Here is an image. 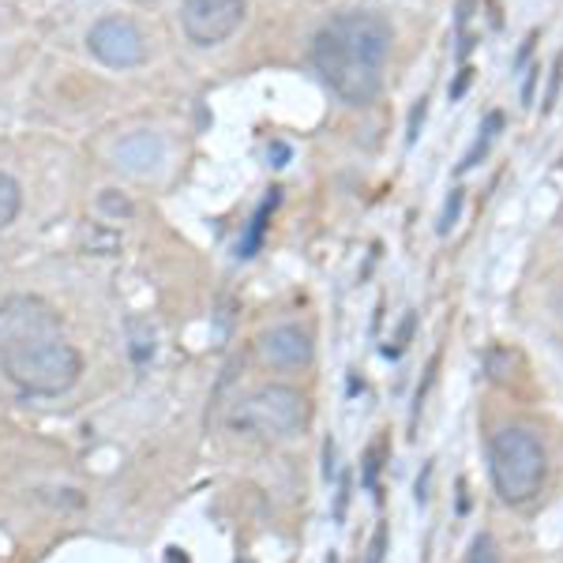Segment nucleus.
Segmentation results:
<instances>
[{"label": "nucleus", "instance_id": "6e6552de", "mask_svg": "<svg viewBox=\"0 0 563 563\" xmlns=\"http://www.w3.org/2000/svg\"><path fill=\"white\" fill-rule=\"evenodd\" d=\"M260 357L267 361L271 368H282V372H294V368H308L312 365V334L297 323H282V327H271V331L260 334L256 342Z\"/></svg>", "mask_w": 563, "mask_h": 563}, {"label": "nucleus", "instance_id": "f03ea898", "mask_svg": "<svg viewBox=\"0 0 563 563\" xmlns=\"http://www.w3.org/2000/svg\"><path fill=\"white\" fill-rule=\"evenodd\" d=\"M488 470H493V485L504 504H530L549 474V455L530 429L507 424L488 443Z\"/></svg>", "mask_w": 563, "mask_h": 563}, {"label": "nucleus", "instance_id": "412c9836", "mask_svg": "<svg viewBox=\"0 0 563 563\" xmlns=\"http://www.w3.org/2000/svg\"><path fill=\"white\" fill-rule=\"evenodd\" d=\"M327 563H334V556H331V560H327Z\"/></svg>", "mask_w": 563, "mask_h": 563}, {"label": "nucleus", "instance_id": "7ed1b4c3", "mask_svg": "<svg viewBox=\"0 0 563 563\" xmlns=\"http://www.w3.org/2000/svg\"><path fill=\"white\" fill-rule=\"evenodd\" d=\"M0 368L23 395H65L84 376V353L65 339L34 342L23 350L0 353Z\"/></svg>", "mask_w": 563, "mask_h": 563}, {"label": "nucleus", "instance_id": "9b49d317", "mask_svg": "<svg viewBox=\"0 0 563 563\" xmlns=\"http://www.w3.org/2000/svg\"><path fill=\"white\" fill-rule=\"evenodd\" d=\"M278 207V188H271V196L263 199V207L256 211V218H252V230H249V238L241 241V256L249 260V256H256V249H260V241H263V230H267V218L271 211Z\"/></svg>", "mask_w": 563, "mask_h": 563}, {"label": "nucleus", "instance_id": "f257e3e1", "mask_svg": "<svg viewBox=\"0 0 563 563\" xmlns=\"http://www.w3.org/2000/svg\"><path fill=\"white\" fill-rule=\"evenodd\" d=\"M395 31L376 12H342L320 26L312 42V65L327 87L350 106L376 102L384 87V65L390 57Z\"/></svg>", "mask_w": 563, "mask_h": 563}, {"label": "nucleus", "instance_id": "1a4fd4ad", "mask_svg": "<svg viewBox=\"0 0 563 563\" xmlns=\"http://www.w3.org/2000/svg\"><path fill=\"white\" fill-rule=\"evenodd\" d=\"M162 162V140L151 132L129 135V140L117 147V166L132 169V174H143V169H154Z\"/></svg>", "mask_w": 563, "mask_h": 563}, {"label": "nucleus", "instance_id": "dca6fc26", "mask_svg": "<svg viewBox=\"0 0 563 563\" xmlns=\"http://www.w3.org/2000/svg\"><path fill=\"white\" fill-rule=\"evenodd\" d=\"M459 207H462V192H455V196H451L448 211H443V222H440V233H448L451 225H455V218H459Z\"/></svg>", "mask_w": 563, "mask_h": 563}, {"label": "nucleus", "instance_id": "a211bd4d", "mask_svg": "<svg viewBox=\"0 0 563 563\" xmlns=\"http://www.w3.org/2000/svg\"><path fill=\"white\" fill-rule=\"evenodd\" d=\"M169 563H188V560L180 556V549H169Z\"/></svg>", "mask_w": 563, "mask_h": 563}, {"label": "nucleus", "instance_id": "39448f33", "mask_svg": "<svg viewBox=\"0 0 563 563\" xmlns=\"http://www.w3.org/2000/svg\"><path fill=\"white\" fill-rule=\"evenodd\" d=\"M49 339H65V320H60V312L45 297L12 294L0 301V353Z\"/></svg>", "mask_w": 563, "mask_h": 563}, {"label": "nucleus", "instance_id": "423d86ee", "mask_svg": "<svg viewBox=\"0 0 563 563\" xmlns=\"http://www.w3.org/2000/svg\"><path fill=\"white\" fill-rule=\"evenodd\" d=\"M244 12H249V0H185L180 4V31L199 49H211L238 31Z\"/></svg>", "mask_w": 563, "mask_h": 563}, {"label": "nucleus", "instance_id": "4468645a", "mask_svg": "<svg viewBox=\"0 0 563 563\" xmlns=\"http://www.w3.org/2000/svg\"><path fill=\"white\" fill-rule=\"evenodd\" d=\"M504 129V113H488V121H485V135L477 140V147L466 154V162H462V169H474L481 158H485V151H488V143L496 140V132Z\"/></svg>", "mask_w": 563, "mask_h": 563}, {"label": "nucleus", "instance_id": "ddd939ff", "mask_svg": "<svg viewBox=\"0 0 563 563\" xmlns=\"http://www.w3.org/2000/svg\"><path fill=\"white\" fill-rule=\"evenodd\" d=\"M98 211L113 218V222H129L135 214V203L124 192H117V188H106V192H98Z\"/></svg>", "mask_w": 563, "mask_h": 563}, {"label": "nucleus", "instance_id": "f8f14e48", "mask_svg": "<svg viewBox=\"0 0 563 563\" xmlns=\"http://www.w3.org/2000/svg\"><path fill=\"white\" fill-rule=\"evenodd\" d=\"M23 207V192H20V180L0 174V230H8V225L15 222V214H20Z\"/></svg>", "mask_w": 563, "mask_h": 563}, {"label": "nucleus", "instance_id": "6ab92c4d", "mask_svg": "<svg viewBox=\"0 0 563 563\" xmlns=\"http://www.w3.org/2000/svg\"><path fill=\"white\" fill-rule=\"evenodd\" d=\"M135 4H158V0H135Z\"/></svg>", "mask_w": 563, "mask_h": 563}, {"label": "nucleus", "instance_id": "9d476101", "mask_svg": "<svg viewBox=\"0 0 563 563\" xmlns=\"http://www.w3.org/2000/svg\"><path fill=\"white\" fill-rule=\"evenodd\" d=\"M124 334H129V357L135 365H147L154 357V346H158L147 316H129V320H124Z\"/></svg>", "mask_w": 563, "mask_h": 563}, {"label": "nucleus", "instance_id": "2eb2a0df", "mask_svg": "<svg viewBox=\"0 0 563 563\" xmlns=\"http://www.w3.org/2000/svg\"><path fill=\"white\" fill-rule=\"evenodd\" d=\"M466 563H499V549H496V541L488 538V533H481V538L474 541V549H470Z\"/></svg>", "mask_w": 563, "mask_h": 563}, {"label": "nucleus", "instance_id": "20e7f679", "mask_svg": "<svg viewBox=\"0 0 563 563\" xmlns=\"http://www.w3.org/2000/svg\"><path fill=\"white\" fill-rule=\"evenodd\" d=\"M308 421V402L297 387L289 384H267L256 387L252 395H244L238 406H233L230 424L241 432H256L267 435V440H289L305 429Z\"/></svg>", "mask_w": 563, "mask_h": 563}, {"label": "nucleus", "instance_id": "f3484780", "mask_svg": "<svg viewBox=\"0 0 563 563\" xmlns=\"http://www.w3.org/2000/svg\"><path fill=\"white\" fill-rule=\"evenodd\" d=\"M384 541H387V530L379 526V530H376V541H372V556H368V563H379V560H384Z\"/></svg>", "mask_w": 563, "mask_h": 563}, {"label": "nucleus", "instance_id": "0eeeda50", "mask_svg": "<svg viewBox=\"0 0 563 563\" xmlns=\"http://www.w3.org/2000/svg\"><path fill=\"white\" fill-rule=\"evenodd\" d=\"M87 49L102 60L106 68H135L147 60V38L129 15H106L90 26Z\"/></svg>", "mask_w": 563, "mask_h": 563}, {"label": "nucleus", "instance_id": "aec40b11", "mask_svg": "<svg viewBox=\"0 0 563 563\" xmlns=\"http://www.w3.org/2000/svg\"><path fill=\"white\" fill-rule=\"evenodd\" d=\"M238 563H256V560H238Z\"/></svg>", "mask_w": 563, "mask_h": 563}]
</instances>
